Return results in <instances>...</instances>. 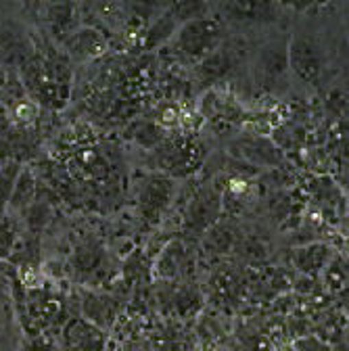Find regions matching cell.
<instances>
[{
  "mask_svg": "<svg viewBox=\"0 0 349 351\" xmlns=\"http://www.w3.org/2000/svg\"><path fill=\"white\" fill-rule=\"evenodd\" d=\"M224 38L222 21L217 17H199L193 21H186L178 27L176 36L171 38L176 53L193 63L199 65L205 57H209L213 51L220 49Z\"/></svg>",
  "mask_w": 349,
  "mask_h": 351,
  "instance_id": "1",
  "label": "cell"
},
{
  "mask_svg": "<svg viewBox=\"0 0 349 351\" xmlns=\"http://www.w3.org/2000/svg\"><path fill=\"white\" fill-rule=\"evenodd\" d=\"M287 57H289V67L297 73L299 80L316 84L322 75L324 69V55L320 44L308 36V34H295L287 47Z\"/></svg>",
  "mask_w": 349,
  "mask_h": 351,
  "instance_id": "2",
  "label": "cell"
},
{
  "mask_svg": "<svg viewBox=\"0 0 349 351\" xmlns=\"http://www.w3.org/2000/svg\"><path fill=\"white\" fill-rule=\"evenodd\" d=\"M222 11V15L234 23H243V25H264V23H274L278 21V13L280 7L274 3H241V0H234V3H222L217 7Z\"/></svg>",
  "mask_w": 349,
  "mask_h": 351,
  "instance_id": "3",
  "label": "cell"
},
{
  "mask_svg": "<svg viewBox=\"0 0 349 351\" xmlns=\"http://www.w3.org/2000/svg\"><path fill=\"white\" fill-rule=\"evenodd\" d=\"M63 341L69 351H103L107 335L86 318H71L63 328Z\"/></svg>",
  "mask_w": 349,
  "mask_h": 351,
  "instance_id": "4",
  "label": "cell"
},
{
  "mask_svg": "<svg viewBox=\"0 0 349 351\" xmlns=\"http://www.w3.org/2000/svg\"><path fill=\"white\" fill-rule=\"evenodd\" d=\"M330 259H333V251L330 247L322 243L305 245V247L293 249L291 253V261L295 263V268L305 276H318L320 272H324Z\"/></svg>",
  "mask_w": 349,
  "mask_h": 351,
  "instance_id": "5",
  "label": "cell"
},
{
  "mask_svg": "<svg viewBox=\"0 0 349 351\" xmlns=\"http://www.w3.org/2000/svg\"><path fill=\"white\" fill-rule=\"evenodd\" d=\"M82 312H84L82 318H86L95 326H99L101 330H105L107 326L113 324V320L117 316V301L113 297L101 295V293H84Z\"/></svg>",
  "mask_w": 349,
  "mask_h": 351,
  "instance_id": "6",
  "label": "cell"
},
{
  "mask_svg": "<svg viewBox=\"0 0 349 351\" xmlns=\"http://www.w3.org/2000/svg\"><path fill=\"white\" fill-rule=\"evenodd\" d=\"M232 153L255 165H276L280 163V151L266 138H239L232 143Z\"/></svg>",
  "mask_w": 349,
  "mask_h": 351,
  "instance_id": "7",
  "label": "cell"
},
{
  "mask_svg": "<svg viewBox=\"0 0 349 351\" xmlns=\"http://www.w3.org/2000/svg\"><path fill=\"white\" fill-rule=\"evenodd\" d=\"M65 47L77 59H91V57L103 53L105 40L97 32H93V29H80V32H73L65 40Z\"/></svg>",
  "mask_w": 349,
  "mask_h": 351,
  "instance_id": "8",
  "label": "cell"
},
{
  "mask_svg": "<svg viewBox=\"0 0 349 351\" xmlns=\"http://www.w3.org/2000/svg\"><path fill=\"white\" fill-rule=\"evenodd\" d=\"M36 199V180H34V173L29 169H21L17 176V182L13 186L11 199L7 209L15 211V213H25Z\"/></svg>",
  "mask_w": 349,
  "mask_h": 351,
  "instance_id": "9",
  "label": "cell"
},
{
  "mask_svg": "<svg viewBox=\"0 0 349 351\" xmlns=\"http://www.w3.org/2000/svg\"><path fill=\"white\" fill-rule=\"evenodd\" d=\"M197 67V73H199V80L203 84H209V82H215V80H220L224 77L230 67H232V55L224 49H217L213 51L209 57H205Z\"/></svg>",
  "mask_w": 349,
  "mask_h": 351,
  "instance_id": "10",
  "label": "cell"
},
{
  "mask_svg": "<svg viewBox=\"0 0 349 351\" xmlns=\"http://www.w3.org/2000/svg\"><path fill=\"white\" fill-rule=\"evenodd\" d=\"M289 67V57H287V47L280 44H272V47L264 49L259 55V69L268 80H278Z\"/></svg>",
  "mask_w": 349,
  "mask_h": 351,
  "instance_id": "11",
  "label": "cell"
},
{
  "mask_svg": "<svg viewBox=\"0 0 349 351\" xmlns=\"http://www.w3.org/2000/svg\"><path fill=\"white\" fill-rule=\"evenodd\" d=\"M73 7L69 5H49L47 7V23L53 32V36L61 38L63 42L73 34V13H71Z\"/></svg>",
  "mask_w": 349,
  "mask_h": 351,
  "instance_id": "12",
  "label": "cell"
},
{
  "mask_svg": "<svg viewBox=\"0 0 349 351\" xmlns=\"http://www.w3.org/2000/svg\"><path fill=\"white\" fill-rule=\"evenodd\" d=\"M19 171H21V167L13 161L0 165V211L7 209V205H9V199H11Z\"/></svg>",
  "mask_w": 349,
  "mask_h": 351,
  "instance_id": "13",
  "label": "cell"
},
{
  "mask_svg": "<svg viewBox=\"0 0 349 351\" xmlns=\"http://www.w3.org/2000/svg\"><path fill=\"white\" fill-rule=\"evenodd\" d=\"M324 282L333 287L335 291H341L349 282V268L347 263L339 257H333L328 261V266L324 268Z\"/></svg>",
  "mask_w": 349,
  "mask_h": 351,
  "instance_id": "14",
  "label": "cell"
},
{
  "mask_svg": "<svg viewBox=\"0 0 349 351\" xmlns=\"http://www.w3.org/2000/svg\"><path fill=\"white\" fill-rule=\"evenodd\" d=\"M295 351H330V347L316 337H303L295 343Z\"/></svg>",
  "mask_w": 349,
  "mask_h": 351,
  "instance_id": "15",
  "label": "cell"
},
{
  "mask_svg": "<svg viewBox=\"0 0 349 351\" xmlns=\"http://www.w3.org/2000/svg\"><path fill=\"white\" fill-rule=\"evenodd\" d=\"M27 351H55V349H53V345H51L49 341L42 339V341H34V343L27 347Z\"/></svg>",
  "mask_w": 349,
  "mask_h": 351,
  "instance_id": "16",
  "label": "cell"
}]
</instances>
